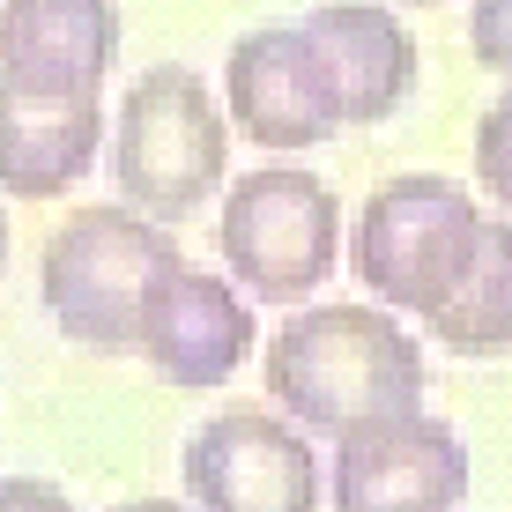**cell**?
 Returning a JSON list of instances; mask_svg holds the SVG:
<instances>
[{"mask_svg": "<svg viewBox=\"0 0 512 512\" xmlns=\"http://www.w3.org/2000/svg\"><path fill=\"white\" fill-rule=\"evenodd\" d=\"M268 394L297 431H364L423 409V349L379 305H312L268 342Z\"/></svg>", "mask_w": 512, "mask_h": 512, "instance_id": "cell-1", "label": "cell"}, {"mask_svg": "<svg viewBox=\"0 0 512 512\" xmlns=\"http://www.w3.org/2000/svg\"><path fill=\"white\" fill-rule=\"evenodd\" d=\"M223 171H231V119L193 67H149L141 82H127L112 119V179L134 216L186 223L201 201H216Z\"/></svg>", "mask_w": 512, "mask_h": 512, "instance_id": "cell-2", "label": "cell"}, {"mask_svg": "<svg viewBox=\"0 0 512 512\" xmlns=\"http://www.w3.org/2000/svg\"><path fill=\"white\" fill-rule=\"evenodd\" d=\"M179 268V238L171 223L134 216L127 201H90L45 238L38 290L45 312L60 320L67 342L82 349H134L141 297L156 290V275Z\"/></svg>", "mask_w": 512, "mask_h": 512, "instance_id": "cell-3", "label": "cell"}, {"mask_svg": "<svg viewBox=\"0 0 512 512\" xmlns=\"http://www.w3.org/2000/svg\"><path fill=\"white\" fill-rule=\"evenodd\" d=\"M475 238H483V201L461 179L409 171L386 179L364 201L357 231H349V275L379 297L386 312H416L431 320L453 290H461Z\"/></svg>", "mask_w": 512, "mask_h": 512, "instance_id": "cell-4", "label": "cell"}, {"mask_svg": "<svg viewBox=\"0 0 512 512\" xmlns=\"http://www.w3.org/2000/svg\"><path fill=\"white\" fill-rule=\"evenodd\" d=\"M223 260L231 282L260 305H305L312 290L334 275L342 253V208L334 193L297 164L245 171L223 201Z\"/></svg>", "mask_w": 512, "mask_h": 512, "instance_id": "cell-5", "label": "cell"}, {"mask_svg": "<svg viewBox=\"0 0 512 512\" xmlns=\"http://www.w3.org/2000/svg\"><path fill=\"white\" fill-rule=\"evenodd\" d=\"M186 490L201 512H320V461L290 416L223 409L186 438Z\"/></svg>", "mask_w": 512, "mask_h": 512, "instance_id": "cell-6", "label": "cell"}, {"mask_svg": "<svg viewBox=\"0 0 512 512\" xmlns=\"http://www.w3.org/2000/svg\"><path fill=\"white\" fill-rule=\"evenodd\" d=\"M223 104L260 149H320L342 134V97L305 23H260L223 60Z\"/></svg>", "mask_w": 512, "mask_h": 512, "instance_id": "cell-7", "label": "cell"}, {"mask_svg": "<svg viewBox=\"0 0 512 512\" xmlns=\"http://www.w3.org/2000/svg\"><path fill=\"white\" fill-rule=\"evenodd\" d=\"M468 498V446L438 416H386L342 431L334 453V512H461Z\"/></svg>", "mask_w": 512, "mask_h": 512, "instance_id": "cell-8", "label": "cell"}, {"mask_svg": "<svg viewBox=\"0 0 512 512\" xmlns=\"http://www.w3.org/2000/svg\"><path fill=\"white\" fill-rule=\"evenodd\" d=\"M134 349L156 364L171 386H223L253 357V312H245L238 282L201 275V268H164L156 290L141 297Z\"/></svg>", "mask_w": 512, "mask_h": 512, "instance_id": "cell-9", "label": "cell"}, {"mask_svg": "<svg viewBox=\"0 0 512 512\" xmlns=\"http://www.w3.org/2000/svg\"><path fill=\"white\" fill-rule=\"evenodd\" d=\"M104 141L97 90H30L0 75V193L8 201H60L90 179Z\"/></svg>", "mask_w": 512, "mask_h": 512, "instance_id": "cell-10", "label": "cell"}, {"mask_svg": "<svg viewBox=\"0 0 512 512\" xmlns=\"http://www.w3.org/2000/svg\"><path fill=\"white\" fill-rule=\"evenodd\" d=\"M119 67V0H0V75L30 90H104Z\"/></svg>", "mask_w": 512, "mask_h": 512, "instance_id": "cell-11", "label": "cell"}, {"mask_svg": "<svg viewBox=\"0 0 512 512\" xmlns=\"http://www.w3.org/2000/svg\"><path fill=\"white\" fill-rule=\"evenodd\" d=\"M305 38L320 45L334 97H342V127H379L394 119L416 90V38L401 15L372 0H327L305 15Z\"/></svg>", "mask_w": 512, "mask_h": 512, "instance_id": "cell-12", "label": "cell"}, {"mask_svg": "<svg viewBox=\"0 0 512 512\" xmlns=\"http://www.w3.org/2000/svg\"><path fill=\"white\" fill-rule=\"evenodd\" d=\"M423 327H431L438 349H453V357H505L512 349V223L483 216V238H475V260H468L461 290Z\"/></svg>", "mask_w": 512, "mask_h": 512, "instance_id": "cell-13", "label": "cell"}, {"mask_svg": "<svg viewBox=\"0 0 512 512\" xmlns=\"http://www.w3.org/2000/svg\"><path fill=\"white\" fill-rule=\"evenodd\" d=\"M475 171H483V193H490V201L512 208V82H505V97L475 119Z\"/></svg>", "mask_w": 512, "mask_h": 512, "instance_id": "cell-14", "label": "cell"}, {"mask_svg": "<svg viewBox=\"0 0 512 512\" xmlns=\"http://www.w3.org/2000/svg\"><path fill=\"white\" fill-rule=\"evenodd\" d=\"M468 52L490 75L512 82V0H475L468 8Z\"/></svg>", "mask_w": 512, "mask_h": 512, "instance_id": "cell-15", "label": "cell"}, {"mask_svg": "<svg viewBox=\"0 0 512 512\" xmlns=\"http://www.w3.org/2000/svg\"><path fill=\"white\" fill-rule=\"evenodd\" d=\"M0 512H75L60 483H45V475H8L0 483Z\"/></svg>", "mask_w": 512, "mask_h": 512, "instance_id": "cell-16", "label": "cell"}, {"mask_svg": "<svg viewBox=\"0 0 512 512\" xmlns=\"http://www.w3.org/2000/svg\"><path fill=\"white\" fill-rule=\"evenodd\" d=\"M119 512H186V505H171V498H127Z\"/></svg>", "mask_w": 512, "mask_h": 512, "instance_id": "cell-17", "label": "cell"}, {"mask_svg": "<svg viewBox=\"0 0 512 512\" xmlns=\"http://www.w3.org/2000/svg\"><path fill=\"white\" fill-rule=\"evenodd\" d=\"M0 260H8V216H0Z\"/></svg>", "mask_w": 512, "mask_h": 512, "instance_id": "cell-18", "label": "cell"}]
</instances>
